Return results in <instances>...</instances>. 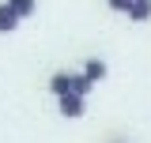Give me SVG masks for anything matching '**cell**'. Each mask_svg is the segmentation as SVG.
<instances>
[{
	"instance_id": "3957f363",
	"label": "cell",
	"mask_w": 151,
	"mask_h": 143,
	"mask_svg": "<svg viewBox=\"0 0 151 143\" xmlns=\"http://www.w3.org/2000/svg\"><path fill=\"white\" fill-rule=\"evenodd\" d=\"M106 60H98V56H91V60H87V64H83V75H87V79H91V83H102V79H106Z\"/></svg>"
},
{
	"instance_id": "7a4b0ae2",
	"label": "cell",
	"mask_w": 151,
	"mask_h": 143,
	"mask_svg": "<svg viewBox=\"0 0 151 143\" xmlns=\"http://www.w3.org/2000/svg\"><path fill=\"white\" fill-rule=\"evenodd\" d=\"M72 75H76V72H53V75H49V90H53L57 98L72 94Z\"/></svg>"
},
{
	"instance_id": "8992f818",
	"label": "cell",
	"mask_w": 151,
	"mask_h": 143,
	"mask_svg": "<svg viewBox=\"0 0 151 143\" xmlns=\"http://www.w3.org/2000/svg\"><path fill=\"white\" fill-rule=\"evenodd\" d=\"M4 4H8L19 19H30V15L38 11V0H4Z\"/></svg>"
},
{
	"instance_id": "6da1fadb",
	"label": "cell",
	"mask_w": 151,
	"mask_h": 143,
	"mask_svg": "<svg viewBox=\"0 0 151 143\" xmlns=\"http://www.w3.org/2000/svg\"><path fill=\"white\" fill-rule=\"evenodd\" d=\"M57 109H60V117L76 121V117L87 113V98H79V94H64V98H57Z\"/></svg>"
},
{
	"instance_id": "277c9868",
	"label": "cell",
	"mask_w": 151,
	"mask_h": 143,
	"mask_svg": "<svg viewBox=\"0 0 151 143\" xmlns=\"http://www.w3.org/2000/svg\"><path fill=\"white\" fill-rule=\"evenodd\" d=\"M147 19H151V0H132L129 23H147Z\"/></svg>"
},
{
	"instance_id": "5b68a950",
	"label": "cell",
	"mask_w": 151,
	"mask_h": 143,
	"mask_svg": "<svg viewBox=\"0 0 151 143\" xmlns=\"http://www.w3.org/2000/svg\"><path fill=\"white\" fill-rule=\"evenodd\" d=\"M19 23H23V19H19L15 11L8 8V4H0V34H12V30L19 26Z\"/></svg>"
},
{
	"instance_id": "52a82bcc",
	"label": "cell",
	"mask_w": 151,
	"mask_h": 143,
	"mask_svg": "<svg viewBox=\"0 0 151 143\" xmlns=\"http://www.w3.org/2000/svg\"><path fill=\"white\" fill-rule=\"evenodd\" d=\"M106 4H110L113 11H125V15H129V8H132V0H106Z\"/></svg>"
}]
</instances>
